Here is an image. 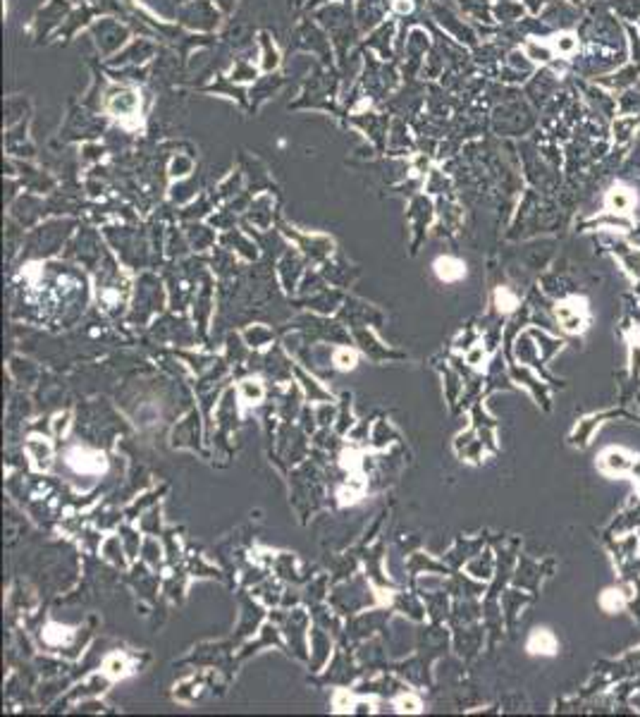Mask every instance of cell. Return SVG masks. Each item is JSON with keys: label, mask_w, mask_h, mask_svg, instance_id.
Returning a JSON list of instances; mask_svg holds the SVG:
<instances>
[{"label": "cell", "mask_w": 640, "mask_h": 717, "mask_svg": "<svg viewBox=\"0 0 640 717\" xmlns=\"http://www.w3.org/2000/svg\"><path fill=\"white\" fill-rule=\"evenodd\" d=\"M600 605L605 607L607 612H617V610H621V607H623V598H621L619 591L610 589V591H605V593H602Z\"/></svg>", "instance_id": "obj_10"}, {"label": "cell", "mask_w": 640, "mask_h": 717, "mask_svg": "<svg viewBox=\"0 0 640 717\" xmlns=\"http://www.w3.org/2000/svg\"><path fill=\"white\" fill-rule=\"evenodd\" d=\"M435 273L445 283H456V280H461L466 275V266L452 256H442L435 261Z\"/></svg>", "instance_id": "obj_5"}, {"label": "cell", "mask_w": 640, "mask_h": 717, "mask_svg": "<svg viewBox=\"0 0 640 717\" xmlns=\"http://www.w3.org/2000/svg\"><path fill=\"white\" fill-rule=\"evenodd\" d=\"M108 108H110V113H113V115H117V117L137 115V111H139V96H137L134 91L115 93V96L110 98V103H108Z\"/></svg>", "instance_id": "obj_4"}, {"label": "cell", "mask_w": 640, "mask_h": 717, "mask_svg": "<svg viewBox=\"0 0 640 717\" xmlns=\"http://www.w3.org/2000/svg\"><path fill=\"white\" fill-rule=\"evenodd\" d=\"M481 354H483V352H481V350H476V352H473V354H471V363H476V361H478V358H481Z\"/></svg>", "instance_id": "obj_14"}, {"label": "cell", "mask_w": 640, "mask_h": 717, "mask_svg": "<svg viewBox=\"0 0 640 717\" xmlns=\"http://www.w3.org/2000/svg\"><path fill=\"white\" fill-rule=\"evenodd\" d=\"M103 669H106V674H110L113 679H117V677H124V674H127L129 665H127V660H124L122 656H117V653H115V656L106 658V665H103Z\"/></svg>", "instance_id": "obj_9"}, {"label": "cell", "mask_w": 640, "mask_h": 717, "mask_svg": "<svg viewBox=\"0 0 640 717\" xmlns=\"http://www.w3.org/2000/svg\"><path fill=\"white\" fill-rule=\"evenodd\" d=\"M67 464L72 466L75 471H79V474H101V471H106V457L101 455V452H91V450H81V448H75L67 452Z\"/></svg>", "instance_id": "obj_1"}, {"label": "cell", "mask_w": 640, "mask_h": 717, "mask_svg": "<svg viewBox=\"0 0 640 717\" xmlns=\"http://www.w3.org/2000/svg\"><path fill=\"white\" fill-rule=\"evenodd\" d=\"M516 304H518V299H516V294H512V292H509V289H497V306H499V311H514V309H516Z\"/></svg>", "instance_id": "obj_12"}, {"label": "cell", "mask_w": 640, "mask_h": 717, "mask_svg": "<svg viewBox=\"0 0 640 717\" xmlns=\"http://www.w3.org/2000/svg\"><path fill=\"white\" fill-rule=\"evenodd\" d=\"M397 710L399 713H420V703L414 696H402L397 698Z\"/></svg>", "instance_id": "obj_13"}, {"label": "cell", "mask_w": 640, "mask_h": 717, "mask_svg": "<svg viewBox=\"0 0 640 717\" xmlns=\"http://www.w3.org/2000/svg\"><path fill=\"white\" fill-rule=\"evenodd\" d=\"M335 363H337V368H342V371H351V368L356 366V352L342 347V350L335 352Z\"/></svg>", "instance_id": "obj_11"}, {"label": "cell", "mask_w": 640, "mask_h": 717, "mask_svg": "<svg viewBox=\"0 0 640 717\" xmlns=\"http://www.w3.org/2000/svg\"><path fill=\"white\" fill-rule=\"evenodd\" d=\"M576 304H579V299H569V301L556 304V318H559V323L564 325L566 332H581L588 323V311L585 306H583V301L579 309H576Z\"/></svg>", "instance_id": "obj_2"}, {"label": "cell", "mask_w": 640, "mask_h": 717, "mask_svg": "<svg viewBox=\"0 0 640 717\" xmlns=\"http://www.w3.org/2000/svg\"><path fill=\"white\" fill-rule=\"evenodd\" d=\"M43 638L53 646H62V643H70L72 641V629L70 627H60V624H48L43 631Z\"/></svg>", "instance_id": "obj_8"}, {"label": "cell", "mask_w": 640, "mask_h": 717, "mask_svg": "<svg viewBox=\"0 0 640 717\" xmlns=\"http://www.w3.org/2000/svg\"><path fill=\"white\" fill-rule=\"evenodd\" d=\"M600 466H602V471H607V474H621V471L631 469V457H628L623 450L612 448L600 457Z\"/></svg>", "instance_id": "obj_6"}, {"label": "cell", "mask_w": 640, "mask_h": 717, "mask_svg": "<svg viewBox=\"0 0 640 717\" xmlns=\"http://www.w3.org/2000/svg\"><path fill=\"white\" fill-rule=\"evenodd\" d=\"M631 206H633V194L628 189H623V187H614L610 196H607V209L614 213H626Z\"/></svg>", "instance_id": "obj_7"}, {"label": "cell", "mask_w": 640, "mask_h": 717, "mask_svg": "<svg viewBox=\"0 0 640 717\" xmlns=\"http://www.w3.org/2000/svg\"><path fill=\"white\" fill-rule=\"evenodd\" d=\"M528 653H533V656H554L556 653V638L552 631H547V629H535L533 633H530L528 638Z\"/></svg>", "instance_id": "obj_3"}]
</instances>
